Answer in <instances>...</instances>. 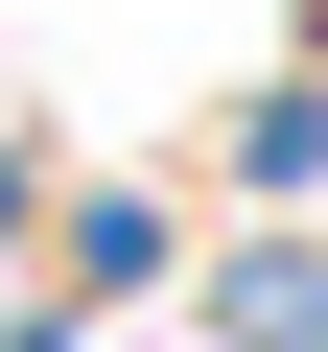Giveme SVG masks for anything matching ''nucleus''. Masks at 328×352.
Masks as SVG:
<instances>
[{"mask_svg": "<svg viewBox=\"0 0 328 352\" xmlns=\"http://www.w3.org/2000/svg\"><path fill=\"white\" fill-rule=\"evenodd\" d=\"M211 329H235V352H328V258H235Z\"/></svg>", "mask_w": 328, "mask_h": 352, "instance_id": "1", "label": "nucleus"}, {"mask_svg": "<svg viewBox=\"0 0 328 352\" xmlns=\"http://www.w3.org/2000/svg\"><path fill=\"white\" fill-rule=\"evenodd\" d=\"M0 235H24V164H0Z\"/></svg>", "mask_w": 328, "mask_h": 352, "instance_id": "2", "label": "nucleus"}]
</instances>
